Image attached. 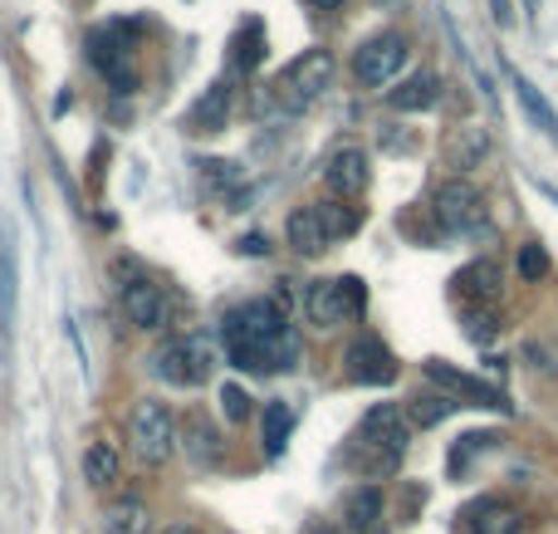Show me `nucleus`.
Wrapping results in <instances>:
<instances>
[{
	"label": "nucleus",
	"mask_w": 558,
	"mask_h": 534,
	"mask_svg": "<svg viewBox=\"0 0 558 534\" xmlns=\"http://www.w3.org/2000/svg\"><path fill=\"white\" fill-rule=\"evenodd\" d=\"M495 447H500V437H495V432H465V437L451 447V457H446V471H451V476L461 481L465 471H471L481 457H490Z\"/></svg>",
	"instance_id": "27"
},
{
	"label": "nucleus",
	"mask_w": 558,
	"mask_h": 534,
	"mask_svg": "<svg viewBox=\"0 0 558 534\" xmlns=\"http://www.w3.org/2000/svg\"><path fill=\"white\" fill-rule=\"evenodd\" d=\"M407 447H412V422L397 402H377V408L363 412V422L353 427L343 451V466L357 471L363 481H383L402 466Z\"/></svg>",
	"instance_id": "2"
},
{
	"label": "nucleus",
	"mask_w": 558,
	"mask_h": 534,
	"mask_svg": "<svg viewBox=\"0 0 558 534\" xmlns=\"http://www.w3.org/2000/svg\"><path fill=\"white\" fill-rule=\"evenodd\" d=\"M549 275V255H544L539 241L520 245V280H544Z\"/></svg>",
	"instance_id": "31"
},
{
	"label": "nucleus",
	"mask_w": 558,
	"mask_h": 534,
	"mask_svg": "<svg viewBox=\"0 0 558 534\" xmlns=\"http://www.w3.org/2000/svg\"><path fill=\"white\" fill-rule=\"evenodd\" d=\"M308 534H333V530H328V525H314V530H308Z\"/></svg>",
	"instance_id": "36"
},
{
	"label": "nucleus",
	"mask_w": 558,
	"mask_h": 534,
	"mask_svg": "<svg viewBox=\"0 0 558 534\" xmlns=\"http://www.w3.org/2000/svg\"><path fill=\"white\" fill-rule=\"evenodd\" d=\"M162 534H202V530H192V525H167Z\"/></svg>",
	"instance_id": "35"
},
{
	"label": "nucleus",
	"mask_w": 558,
	"mask_h": 534,
	"mask_svg": "<svg viewBox=\"0 0 558 534\" xmlns=\"http://www.w3.org/2000/svg\"><path fill=\"white\" fill-rule=\"evenodd\" d=\"M363 226V211L348 202H308L294 206L284 221V235L299 255H324L328 245H338L343 235H353Z\"/></svg>",
	"instance_id": "4"
},
{
	"label": "nucleus",
	"mask_w": 558,
	"mask_h": 534,
	"mask_svg": "<svg viewBox=\"0 0 558 534\" xmlns=\"http://www.w3.org/2000/svg\"><path fill=\"white\" fill-rule=\"evenodd\" d=\"M118 471H123V461H118V447H113V441H108V437L88 441V447H84V481H88V486H94V490L113 486Z\"/></svg>",
	"instance_id": "25"
},
{
	"label": "nucleus",
	"mask_w": 558,
	"mask_h": 534,
	"mask_svg": "<svg viewBox=\"0 0 558 534\" xmlns=\"http://www.w3.org/2000/svg\"><path fill=\"white\" fill-rule=\"evenodd\" d=\"M456 408H461V402H456L451 392H416L412 408H407V417H412V427L426 432V427H441Z\"/></svg>",
	"instance_id": "28"
},
{
	"label": "nucleus",
	"mask_w": 558,
	"mask_h": 534,
	"mask_svg": "<svg viewBox=\"0 0 558 534\" xmlns=\"http://www.w3.org/2000/svg\"><path fill=\"white\" fill-rule=\"evenodd\" d=\"M432 216L446 235H481L490 226V206H485L481 186H471L465 177H446L432 192Z\"/></svg>",
	"instance_id": "9"
},
{
	"label": "nucleus",
	"mask_w": 558,
	"mask_h": 534,
	"mask_svg": "<svg viewBox=\"0 0 558 534\" xmlns=\"http://www.w3.org/2000/svg\"><path fill=\"white\" fill-rule=\"evenodd\" d=\"M451 284L465 304H475V310H495V300H500V290H505V270H500V260L481 255V260H471L465 270H456Z\"/></svg>",
	"instance_id": "16"
},
{
	"label": "nucleus",
	"mask_w": 558,
	"mask_h": 534,
	"mask_svg": "<svg viewBox=\"0 0 558 534\" xmlns=\"http://www.w3.org/2000/svg\"><path fill=\"white\" fill-rule=\"evenodd\" d=\"M441 104V78L432 69H416L412 78H402L397 88H387V108L397 113H426V108Z\"/></svg>",
	"instance_id": "17"
},
{
	"label": "nucleus",
	"mask_w": 558,
	"mask_h": 534,
	"mask_svg": "<svg viewBox=\"0 0 558 534\" xmlns=\"http://www.w3.org/2000/svg\"><path fill=\"white\" fill-rule=\"evenodd\" d=\"M308 5H314V10H338L343 0H308Z\"/></svg>",
	"instance_id": "34"
},
{
	"label": "nucleus",
	"mask_w": 558,
	"mask_h": 534,
	"mask_svg": "<svg viewBox=\"0 0 558 534\" xmlns=\"http://www.w3.org/2000/svg\"><path fill=\"white\" fill-rule=\"evenodd\" d=\"M461 324H465V339L471 343H495L500 339V314L495 310H475V304H465Z\"/></svg>",
	"instance_id": "30"
},
{
	"label": "nucleus",
	"mask_w": 558,
	"mask_h": 534,
	"mask_svg": "<svg viewBox=\"0 0 558 534\" xmlns=\"http://www.w3.org/2000/svg\"><path fill=\"white\" fill-rule=\"evenodd\" d=\"M216 363H221V353H216V343L206 339V333H177V339H167L162 349L147 359V373H153L157 383H167V388L192 392L211 378Z\"/></svg>",
	"instance_id": "5"
},
{
	"label": "nucleus",
	"mask_w": 558,
	"mask_h": 534,
	"mask_svg": "<svg viewBox=\"0 0 558 534\" xmlns=\"http://www.w3.org/2000/svg\"><path fill=\"white\" fill-rule=\"evenodd\" d=\"M407 54H412V45L402 29H377L353 49V78L363 88H387L407 69Z\"/></svg>",
	"instance_id": "11"
},
{
	"label": "nucleus",
	"mask_w": 558,
	"mask_h": 534,
	"mask_svg": "<svg viewBox=\"0 0 558 534\" xmlns=\"http://www.w3.org/2000/svg\"><path fill=\"white\" fill-rule=\"evenodd\" d=\"M333 74H338V59L328 54V49H304V54H294L284 69H279L275 98H279L284 108H308L314 98L328 94Z\"/></svg>",
	"instance_id": "10"
},
{
	"label": "nucleus",
	"mask_w": 558,
	"mask_h": 534,
	"mask_svg": "<svg viewBox=\"0 0 558 534\" xmlns=\"http://www.w3.org/2000/svg\"><path fill=\"white\" fill-rule=\"evenodd\" d=\"M88 64L108 78L113 94H133L137 88V25L113 20V25L88 29Z\"/></svg>",
	"instance_id": "6"
},
{
	"label": "nucleus",
	"mask_w": 558,
	"mask_h": 534,
	"mask_svg": "<svg viewBox=\"0 0 558 534\" xmlns=\"http://www.w3.org/2000/svg\"><path fill=\"white\" fill-rule=\"evenodd\" d=\"M514 94H520L524 113H530L534 123H539V128H544V133H549V137H558V113L549 108V98H544L539 88H534V84H530V78H524V74H514Z\"/></svg>",
	"instance_id": "29"
},
{
	"label": "nucleus",
	"mask_w": 558,
	"mask_h": 534,
	"mask_svg": "<svg viewBox=\"0 0 558 534\" xmlns=\"http://www.w3.org/2000/svg\"><path fill=\"white\" fill-rule=\"evenodd\" d=\"M422 368H426V378H432L441 392H451V398L461 402V408H490V412H510V402H505V392L495 388V383L471 378V373L451 368V363H446V359H426Z\"/></svg>",
	"instance_id": "12"
},
{
	"label": "nucleus",
	"mask_w": 558,
	"mask_h": 534,
	"mask_svg": "<svg viewBox=\"0 0 558 534\" xmlns=\"http://www.w3.org/2000/svg\"><path fill=\"white\" fill-rule=\"evenodd\" d=\"M294 408L289 402H265V412H260V447H265V457H284V447H289V437H294Z\"/></svg>",
	"instance_id": "23"
},
{
	"label": "nucleus",
	"mask_w": 558,
	"mask_h": 534,
	"mask_svg": "<svg viewBox=\"0 0 558 534\" xmlns=\"http://www.w3.org/2000/svg\"><path fill=\"white\" fill-rule=\"evenodd\" d=\"M221 412H226V422H245V417H251V398H245V388L226 383V388H221Z\"/></svg>",
	"instance_id": "32"
},
{
	"label": "nucleus",
	"mask_w": 558,
	"mask_h": 534,
	"mask_svg": "<svg viewBox=\"0 0 558 534\" xmlns=\"http://www.w3.org/2000/svg\"><path fill=\"white\" fill-rule=\"evenodd\" d=\"M383 510H387V500H383V490L377 486H363V490H353L348 496V530L353 534H373V530H383Z\"/></svg>",
	"instance_id": "26"
},
{
	"label": "nucleus",
	"mask_w": 558,
	"mask_h": 534,
	"mask_svg": "<svg viewBox=\"0 0 558 534\" xmlns=\"http://www.w3.org/2000/svg\"><path fill=\"white\" fill-rule=\"evenodd\" d=\"M177 441H182V432H177V417L162 402L157 398L133 402V412H128V447L137 451V461L162 466V461L177 457Z\"/></svg>",
	"instance_id": "8"
},
{
	"label": "nucleus",
	"mask_w": 558,
	"mask_h": 534,
	"mask_svg": "<svg viewBox=\"0 0 558 534\" xmlns=\"http://www.w3.org/2000/svg\"><path fill=\"white\" fill-rule=\"evenodd\" d=\"M265 59V20H241L231 35V74H255Z\"/></svg>",
	"instance_id": "21"
},
{
	"label": "nucleus",
	"mask_w": 558,
	"mask_h": 534,
	"mask_svg": "<svg viewBox=\"0 0 558 534\" xmlns=\"http://www.w3.org/2000/svg\"><path fill=\"white\" fill-rule=\"evenodd\" d=\"M485 157H490V133L481 123H465L446 137V167H456V172H471Z\"/></svg>",
	"instance_id": "19"
},
{
	"label": "nucleus",
	"mask_w": 558,
	"mask_h": 534,
	"mask_svg": "<svg viewBox=\"0 0 558 534\" xmlns=\"http://www.w3.org/2000/svg\"><path fill=\"white\" fill-rule=\"evenodd\" d=\"M490 5H495V20H500V25H510V0H490Z\"/></svg>",
	"instance_id": "33"
},
{
	"label": "nucleus",
	"mask_w": 558,
	"mask_h": 534,
	"mask_svg": "<svg viewBox=\"0 0 558 534\" xmlns=\"http://www.w3.org/2000/svg\"><path fill=\"white\" fill-rule=\"evenodd\" d=\"M465 534H524V520L505 500H475L465 510Z\"/></svg>",
	"instance_id": "20"
},
{
	"label": "nucleus",
	"mask_w": 558,
	"mask_h": 534,
	"mask_svg": "<svg viewBox=\"0 0 558 534\" xmlns=\"http://www.w3.org/2000/svg\"><path fill=\"white\" fill-rule=\"evenodd\" d=\"M343 368H348V383H357V388H387V383L397 378V359L377 333H357V339L348 343Z\"/></svg>",
	"instance_id": "13"
},
{
	"label": "nucleus",
	"mask_w": 558,
	"mask_h": 534,
	"mask_svg": "<svg viewBox=\"0 0 558 534\" xmlns=\"http://www.w3.org/2000/svg\"><path fill=\"white\" fill-rule=\"evenodd\" d=\"M221 349L241 373H289L299 363V329L279 300H245L226 310Z\"/></svg>",
	"instance_id": "1"
},
{
	"label": "nucleus",
	"mask_w": 558,
	"mask_h": 534,
	"mask_svg": "<svg viewBox=\"0 0 558 534\" xmlns=\"http://www.w3.org/2000/svg\"><path fill=\"white\" fill-rule=\"evenodd\" d=\"M373 182V167H367V153L357 143H338L324 162V186L333 192V202H357Z\"/></svg>",
	"instance_id": "14"
},
{
	"label": "nucleus",
	"mask_w": 558,
	"mask_h": 534,
	"mask_svg": "<svg viewBox=\"0 0 558 534\" xmlns=\"http://www.w3.org/2000/svg\"><path fill=\"white\" fill-rule=\"evenodd\" d=\"M182 447H186V457L196 461V466H216L221 461V451H226V441L216 437V427L206 417H186V427H182Z\"/></svg>",
	"instance_id": "24"
},
{
	"label": "nucleus",
	"mask_w": 558,
	"mask_h": 534,
	"mask_svg": "<svg viewBox=\"0 0 558 534\" xmlns=\"http://www.w3.org/2000/svg\"><path fill=\"white\" fill-rule=\"evenodd\" d=\"M15 310H20V245H15V226L0 221V339L5 343L15 333Z\"/></svg>",
	"instance_id": "15"
},
{
	"label": "nucleus",
	"mask_w": 558,
	"mask_h": 534,
	"mask_svg": "<svg viewBox=\"0 0 558 534\" xmlns=\"http://www.w3.org/2000/svg\"><path fill=\"white\" fill-rule=\"evenodd\" d=\"M226 118H231V84L221 78V84H211L202 98H196L192 113H186L182 123H186V133H221Z\"/></svg>",
	"instance_id": "18"
},
{
	"label": "nucleus",
	"mask_w": 558,
	"mask_h": 534,
	"mask_svg": "<svg viewBox=\"0 0 558 534\" xmlns=\"http://www.w3.org/2000/svg\"><path fill=\"white\" fill-rule=\"evenodd\" d=\"M108 284H113V300H118V310H123V319L133 324V329L162 333V329L177 324V300L167 294V284L157 280L143 260L118 255V260L108 265Z\"/></svg>",
	"instance_id": "3"
},
{
	"label": "nucleus",
	"mask_w": 558,
	"mask_h": 534,
	"mask_svg": "<svg viewBox=\"0 0 558 534\" xmlns=\"http://www.w3.org/2000/svg\"><path fill=\"white\" fill-rule=\"evenodd\" d=\"M104 534H153V510L137 496H118L104 510Z\"/></svg>",
	"instance_id": "22"
},
{
	"label": "nucleus",
	"mask_w": 558,
	"mask_h": 534,
	"mask_svg": "<svg viewBox=\"0 0 558 534\" xmlns=\"http://www.w3.org/2000/svg\"><path fill=\"white\" fill-rule=\"evenodd\" d=\"M367 314V290L357 275H333V280H308L304 290V319L314 329H343V324Z\"/></svg>",
	"instance_id": "7"
}]
</instances>
